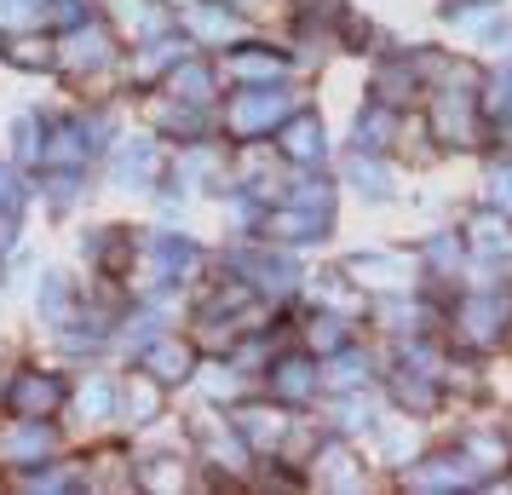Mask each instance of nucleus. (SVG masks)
I'll use <instances>...</instances> for the list:
<instances>
[{"instance_id":"f3484780","label":"nucleus","mask_w":512,"mask_h":495,"mask_svg":"<svg viewBox=\"0 0 512 495\" xmlns=\"http://www.w3.org/2000/svg\"><path fill=\"white\" fill-rule=\"evenodd\" d=\"M461 29H466V35H484V41H501V35H507L495 12H466V18H461Z\"/></svg>"},{"instance_id":"6ab92c4d","label":"nucleus","mask_w":512,"mask_h":495,"mask_svg":"<svg viewBox=\"0 0 512 495\" xmlns=\"http://www.w3.org/2000/svg\"><path fill=\"white\" fill-rule=\"evenodd\" d=\"M380 139H392V116L386 110H369L363 116V144H380Z\"/></svg>"},{"instance_id":"6e6552de","label":"nucleus","mask_w":512,"mask_h":495,"mask_svg":"<svg viewBox=\"0 0 512 495\" xmlns=\"http://www.w3.org/2000/svg\"><path fill=\"white\" fill-rule=\"evenodd\" d=\"M271 386H277L282 398H311V392H317V369H311L305 357H288V363H277Z\"/></svg>"},{"instance_id":"0eeeda50","label":"nucleus","mask_w":512,"mask_h":495,"mask_svg":"<svg viewBox=\"0 0 512 495\" xmlns=\"http://www.w3.org/2000/svg\"><path fill=\"white\" fill-rule=\"evenodd\" d=\"M432 121H438V133H443L449 144H466V139H472V104H466L461 93L438 98V116H432Z\"/></svg>"},{"instance_id":"20e7f679","label":"nucleus","mask_w":512,"mask_h":495,"mask_svg":"<svg viewBox=\"0 0 512 495\" xmlns=\"http://www.w3.org/2000/svg\"><path fill=\"white\" fill-rule=\"evenodd\" d=\"M282 150L294 156V162H317L323 156V121L317 116H294L282 127Z\"/></svg>"},{"instance_id":"4468645a","label":"nucleus","mask_w":512,"mask_h":495,"mask_svg":"<svg viewBox=\"0 0 512 495\" xmlns=\"http://www.w3.org/2000/svg\"><path fill=\"white\" fill-rule=\"evenodd\" d=\"M70 58H75V64H104V35H93V29H75Z\"/></svg>"},{"instance_id":"a211bd4d","label":"nucleus","mask_w":512,"mask_h":495,"mask_svg":"<svg viewBox=\"0 0 512 495\" xmlns=\"http://www.w3.org/2000/svg\"><path fill=\"white\" fill-rule=\"evenodd\" d=\"M311 346H323V352L346 346V323H334V317H317V329H311Z\"/></svg>"},{"instance_id":"2eb2a0df","label":"nucleus","mask_w":512,"mask_h":495,"mask_svg":"<svg viewBox=\"0 0 512 495\" xmlns=\"http://www.w3.org/2000/svg\"><path fill=\"white\" fill-rule=\"evenodd\" d=\"M190 29H196V35H208V41H225V35H231V18L202 6V12H190Z\"/></svg>"},{"instance_id":"aec40b11","label":"nucleus","mask_w":512,"mask_h":495,"mask_svg":"<svg viewBox=\"0 0 512 495\" xmlns=\"http://www.w3.org/2000/svg\"><path fill=\"white\" fill-rule=\"evenodd\" d=\"M466 455H484L489 467H501V461H507V449H501V438H489V432H484V438H472V444H466Z\"/></svg>"},{"instance_id":"1a4fd4ad","label":"nucleus","mask_w":512,"mask_h":495,"mask_svg":"<svg viewBox=\"0 0 512 495\" xmlns=\"http://www.w3.org/2000/svg\"><path fill=\"white\" fill-rule=\"evenodd\" d=\"M144 363H150V375H162V380H179V375L190 369V352L179 346V340H162V346H156V352L144 357Z\"/></svg>"},{"instance_id":"5701e85b","label":"nucleus","mask_w":512,"mask_h":495,"mask_svg":"<svg viewBox=\"0 0 512 495\" xmlns=\"http://www.w3.org/2000/svg\"><path fill=\"white\" fill-rule=\"evenodd\" d=\"M179 87H190L196 98H208V75H202V70H185V75H179Z\"/></svg>"},{"instance_id":"7ed1b4c3","label":"nucleus","mask_w":512,"mask_h":495,"mask_svg":"<svg viewBox=\"0 0 512 495\" xmlns=\"http://www.w3.org/2000/svg\"><path fill=\"white\" fill-rule=\"evenodd\" d=\"M415 490H461V484H478V467L472 461H426V472H409Z\"/></svg>"},{"instance_id":"9b49d317","label":"nucleus","mask_w":512,"mask_h":495,"mask_svg":"<svg viewBox=\"0 0 512 495\" xmlns=\"http://www.w3.org/2000/svg\"><path fill=\"white\" fill-rule=\"evenodd\" d=\"M277 432H282V421L271 409H248L242 415V438H254V444H277Z\"/></svg>"},{"instance_id":"9d476101","label":"nucleus","mask_w":512,"mask_h":495,"mask_svg":"<svg viewBox=\"0 0 512 495\" xmlns=\"http://www.w3.org/2000/svg\"><path fill=\"white\" fill-rule=\"evenodd\" d=\"M231 75L236 81H277L282 64L277 58H265V52H242V58H231Z\"/></svg>"},{"instance_id":"ddd939ff","label":"nucleus","mask_w":512,"mask_h":495,"mask_svg":"<svg viewBox=\"0 0 512 495\" xmlns=\"http://www.w3.org/2000/svg\"><path fill=\"white\" fill-rule=\"evenodd\" d=\"M351 277H392V283H409V260H351Z\"/></svg>"},{"instance_id":"dca6fc26","label":"nucleus","mask_w":512,"mask_h":495,"mask_svg":"<svg viewBox=\"0 0 512 495\" xmlns=\"http://www.w3.org/2000/svg\"><path fill=\"white\" fill-rule=\"evenodd\" d=\"M426 260H432V265H438V271H443V277H449V271L461 265V242H455V236H438V242L426 248Z\"/></svg>"},{"instance_id":"412c9836","label":"nucleus","mask_w":512,"mask_h":495,"mask_svg":"<svg viewBox=\"0 0 512 495\" xmlns=\"http://www.w3.org/2000/svg\"><path fill=\"white\" fill-rule=\"evenodd\" d=\"M489 190H495V208L512 213V167H495V179H489Z\"/></svg>"},{"instance_id":"39448f33","label":"nucleus","mask_w":512,"mask_h":495,"mask_svg":"<svg viewBox=\"0 0 512 495\" xmlns=\"http://www.w3.org/2000/svg\"><path fill=\"white\" fill-rule=\"evenodd\" d=\"M52 403H58V380H47V375H29L12 386V409L18 415H47Z\"/></svg>"},{"instance_id":"f257e3e1","label":"nucleus","mask_w":512,"mask_h":495,"mask_svg":"<svg viewBox=\"0 0 512 495\" xmlns=\"http://www.w3.org/2000/svg\"><path fill=\"white\" fill-rule=\"evenodd\" d=\"M288 110H294V104H288V93H277V87H271V93H242L231 104V127L236 133H265V127H277Z\"/></svg>"},{"instance_id":"f03ea898","label":"nucleus","mask_w":512,"mask_h":495,"mask_svg":"<svg viewBox=\"0 0 512 495\" xmlns=\"http://www.w3.org/2000/svg\"><path fill=\"white\" fill-rule=\"evenodd\" d=\"M501 329H507V300H501V294H472L461 306V340L489 346Z\"/></svg>"},{"instance_id":"4be33fe9","label":"nucleus","mask_w":512,"mask_h":495,"mask_svg":"<svg viewBox=\"0 0 512 495\" xmlns=\"http://www.w3.org/2000/svg\"><path fill=\"white\" fill-rule=\"evenodd\" d=\"M363 369H369L363 357H346V363H334V380H340V386H357V380H363Z\"/></svg>"},{"instance_id":"f8f14e48","label":"nucleus","mask_w":512,"mask_h":495,"mask_svg":"<svg viewBox=\"0 0 512 495\" xmlns=\"http://www.w3.org/2000/svg\"><path fill=\"white\" fill-rule=\"evenodd\" d=\"M484 110L495 121H512V70H501L495 81H489V98H484Z\"/></svg>"},{"instance_id":"b1692460","label":"nucleus","mask_w":512,"mask_h":495,"mask_svg":"<svg viewBox=\"0 0 512 495\" xmlns=\"http://www.w3.org/2000/svg\"><path fill=\"white\" fill-rule=\"evenodd\" d=\"M0 202H12V179L6 173H0Z\"/></svg>"},{"instance_id":"423d86ee","label":"nucleus","mask_w":512,"mask_h":495,"mask_svg":"<svg viewBox=\"0 0 512 495\" xmlns=\"http://www.w3.org/2000/svg\"><path fill=\"white\" fill-rule=\"evenodd\" d=\"M472 248H478V254H489V260L512 254V225L501 219V213H484V219H472Z\"/></svg>"}]
</instances>
